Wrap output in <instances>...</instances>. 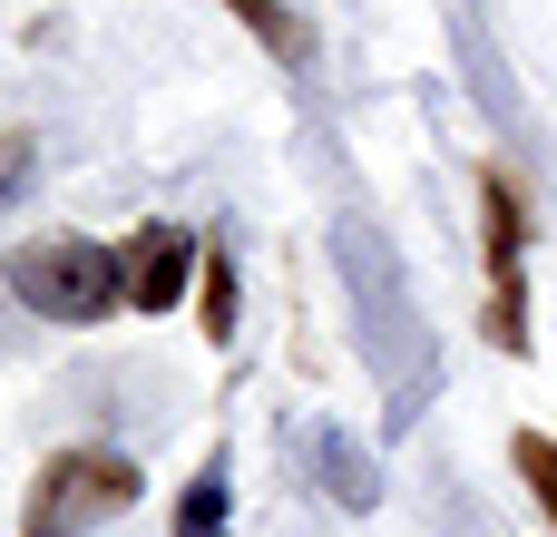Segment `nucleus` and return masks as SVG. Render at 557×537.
Returning <instances> with one entry per match:
<instances>
[{
	"label": "nucleus",
	"instance_id": "nucleus-1",
	"mask_svg": "<svg viewBox=\"0 0 557 537\" xmlns=\"http://www.w3.org/2000/svg\"><path fill=\"white\" fill-rule=\"evenodd\" d=\"M0 274H10V294L39 313V323H108L117 303H127V264H117V245H98V235H29V245H10L0 254Z\"/></svg>",
	"mask_w": 557,
	"mask_h": 537
},
{
	"label": "nucleus",
	"instance_id": "nucleus-2",
	"mask_svg": "<svg viewBox=\"0 0 557 537\" xmlns=\"http://www.w3.org/2000/svg\"><path fill=\"white\" fill-rule=\"evenodd\" d=\"M137 489L147 479L127 450H59V460H39V479L20 499V537H98L108 519L137 509Z\"/></svg>",
	"mask_w": 557,
	"mask_h": 537
},
{
	"label": "nucleus",
	"instance_id": "nucleus-3",
	"mask_svg": "<svg viewBox=\"0 0 557 537\" xmlns=\"http://www.w3.org/2000/svg\"><path fill=\"white\" fill-rule=\"evenodd\" d=\"M480 264H490V342L499 352H529V215H519V186L499 166H480Z\"/></svg>",
	"mask_w": 557,
	"mask_h": 537
},
{
	"label": "nucleus",
	"instance_id": "nucleus-4",
	"mask_svg": "<svg viewBox=\"0 0 557 537\" xmlns=\"http://www.w3.org/2000/svg\"><path fill=\"white\" fill-rule=\"evenodd\" d=\"M117 264H127V303H137V313H176L186 284H196V264H206V245H196L186 225H137V235L117 245Z\"/></svg>",
	"mask_w": 557,
	"mask_h": 537
},
{
	"label": "nucleus",
	"instance_id": "nucleus-5",
	"mask_svg": "<svg viewBox=\"0 0 557 537\" xmlns=\"http://www.w3.org/2000/svg\"><path fill=\"white\" fill-rule=\"evenodd\" d=\"M313 470H323V489L343 499V509H372L382 499V479H372V460L343 440V430H313Z\"/></svg>",
	"mask_w": 557,
	"mask_h": 537
},
{
	"label": "nucleus",
	"instance_id": "nucleus-6",
	"mask_svg": "<svg viewBox=\"0 0 557 537\" xmlns=\"http://www.w3.org/2000/svg\"><path fill=\"white\" fill-rule=\"evenodd\" d=\"M196 313H206V342H235L245 294H235V254L225 245H206V264H196Z\"/></svg>",
	"mask_w": 557,
	"mask_h": 537
},
{
	"label": "nucleus",
	"instance_id": "nucleus-7",
	"mask_svg": "<svg viewBox=\"0 0 557 537\" xmlns=\"http://www.w3.org/2000/svg\"><path fill=\"white\" fill-rule=\"evenodd\" d=\"M235 519V499H225V460H206L196 479H186V499H176V537H225Z\"/></svg>",
	"mask_w": 557,
	"mask_h": 537
},
{
	"label": "nucleus",
	"instance_id": "nucleus-8",
	"mask_svg": "<svg viewBox=\"0 0 557 537\" xmlns=\"http://www.w3.org/2000/svg\"><path fill=\"white\" fill-rule=\"evenodd\" d=\"M509 460H519V479H529L539 519L557 528V440H539V430H519V440H509Z\"/></svg>",
	"mask_w": 557,
	"mask_h": 537
},
{
	"label": "nucleus",
	"instance_id": "nucleus-9",
	"mask_svg": "<svg viewBox=\"0 0 557 537\" xmlns=\"http://www.w3.org/2000/svg\"><path fill=\"white\" fill-rule=\"evenodd\" d=\"M235 20H245V29H255L274 59H304V29L284 20V0H235Z\"/></svg>",
	"mask_w": 557,
	"mask_h": 537
},
{
	"label": "nucleus",
	"instance_id": "nucleus-10",
	"mask_svg": "<svg viewBox=\"0 0 557 537\" xmlns=\"http://www.w3.org/2000/svg\"><path fill=\"white\" fill-rule=\"evenodd\" d=\"M29 157H39V137H29V127H10V137H0V196H20V186H29Z\"/></svg>",
	"mask_w": 557,
	"mask_h": 537
}]
</instances>
